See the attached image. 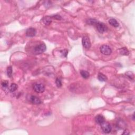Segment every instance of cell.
<instances>
[{"label":"cell","instance_id":"obj_21","mask_svg":"<svg viewBox=\"0 0 135 135\" xmlns=\"http://www.w3.org/2000/svg\"><path fill=\"white\" fill-rule=\"evenodd\" d=\"M129 134H130L129 131H128L127 130H126L125 131H124V132H123V133H122L123 135H129Z\"/></svg>","mask_w":135,"mask_h":135},{"label":"cell","instance_id":"obj_6","mask_svg":"<svg viewBox=\"0 0 135 135\" xmlns=\"http://www.w3.org/2000/svg\"><path fill=\"white\" fill-rule=\"evenodd\" d=\"M101 129L102 131L105 134H109L111 131L112 128L111 127L109 123L106 122L103 123L101 125Z\"/></svg>","mask_w":135,"mask_h":135},{"label":"cell","instance_id":"obj_2","mask_svg":"<svg viewBox=\"0 0 135 135\" xmlns=\"http://www.w3.org/2000/svg\"><path fill=\"white\" fill-rule=\"evenodd\" d=\"M94 26H96L97 30L100 33L105 32H106L107 30H108V27L106 26V25H105L104 23H103L99 22L98 21H97V22L96 23Z\"/></svg>","mask_w":135,"mask_h":135},{"label":"cell","instance_id":"obj_8","mask_svg":"<svg viewBox=\"0 0 135 135\" xmlns=\"http://www.w3.org/2000/svg\"><path fill=\"white\" fill-rule=\"evenodd\" d=\"M36 33V30L34 28H33V27H30V28L27 29L26 31V35L27 36H29V37H33V36L35 35Z\"/></svg>","mask_w":135,"mask_h":135},{"label":"cell","instance_id":"obj_12","mask_svg":"<svg viewBox=\"0 0 135 135\" xmlns=\"http://www.w3.org/2000/svg\"><path fill=\"white\" fill-rule=\"evenodd\" d=\"M98 79L101 82L106 81L107 80V77L102 73H99L98 75Z\"/></svg>","mask_w":135,"mask_h":135},{"label":"cell","instance_id":"obj_19","mask_svg":"<svg viewBox=\"0 0 135 135\" xmlns=\"http://www.w3.org/2000/svg\"><path fill=\"white\" fill-rule=\"evenodd\" d=\"M51 18H52V19H54L58 20H61L62 19L61 17L59 15H53V16H52V17H51Z\"/></svg>","mask_w":135,"mask_h":135},{"label":"cell","instance_id":"obj_10","mask_svg":"<svg viewBox=\"0 0 135 135\" xmlns=\"http://www.w3.org/2000/svg\"><path fill=\"white\" fill-rule=\"evenodd\" d=\"M41 21H42V23L44 25V26H49L51 23L52 22L51 20V17H45L43 18V19L41 20Z\"/></svg>","mask_w":135,"mask_h":135},{"label":"cell","instance_id":"obj_3","mask_svg":"<svg viewBox=\"0 0 135 135\" xmlns=\"http://www.w3.org/2000/svg\"><path fill=\"white\" fill-rule=\"evenodd\" d=\"M100 51L102 54L106 56H109L112 52L111 49L107 45H102L100 48Z\"/></svg>","mask_w":135,"mask_h":135},{"label":"cell","instance_id":"obj_7","mask_svg":"<svg viewBox=\"0 0 135 135\" xmlns=\"http://www.w3.org/2000/svg\"><path fill=\"white\" fill-rule=\"evenodd\" d=\"M29 101L34 105H39L41 104V100L38 97L34 96H30L29 97Z\"/></svg>","mask_w":135,"mask_h":135},{"label":"cell","instance_id":"obj_14","mask_svg":"<svg viewBox=\"0 0 135 135\" xmlns=\"http://www.w3.org/2000/svg\"><path fill=\"white\" fill-rule=\"evenodd\" d=\"M80 74L82 78H83L84 79H88L90 76V74L89 73L85 70H81Z\"/></svg>","mask_w":135,"mask_h":135},{"label":"cell","instance_id":"obj_15","mask_svg":"<svg viewBox=\"0 0 135 135\" xmlns=\"http://www.w3.org/2000/svg\"><path fill=\"white\" fill-rule=\"evenodd\" d=\"M17 84H15V83H12L11 84V86L10 87V88H9V90H10V91H11V92H14V91H15L16 90H17Z\"/></svg>","mask_w":135,"mask_h":135},{"label":"cell","instance_id":"obj_4","mask_svg":"<svg viewBox=\"0 0 135 135\" xmlns=\"http://www.w3.org/2000/svg\"><path fill=\"white\" fill-rule=\"evenodd\" d=\"M34 90L37 93H42L45 90V87L42 83H36L33 86Z\"/></svg>","mask_w":135,"mask_h":135},{"label":"cell","instance_id":"obj_18","mask_svg":"<svg viewBox=\"0 0 135 135\" xmlns=\"http://www.w3.org/2000/svg\"><path fill=\"white\" fill-rule=\"evenodd\" d=\"M56 83L57 86L58 87V88H60L62 86V82L61 81V80L59 78H57L56 80Z\"/></svg>","mask_w":135,"mask_h":135},{"label":"cell","instance_id":"obj_11","mask_svg":"<svg viewBox=\"0 0 135 135\" xmlns=\"http://www.w3.org/2000/svg\"><path fill=\"white\" fill-rule=\"evenodd\" d=\"M108 22L109 24L113 27H117L119 26V23L115 19H113H113H110V20H109Z\"/></svg>","mask_w":135,"mask_h":135},{"label":"cell","instance_id":"obj_17","mask_svg":"<svg viewBox=\"0 0 135 135\" xmlns=\"http://www.w3.org/2000/svg\"><path fill=\"white\" fill-rule=\"evenodd\" d=\"M9 86V82L6 80H4L2 82V86L3 88L6 89L8 88Z\"/></svg>","mask_w":135,"mask_h":135},{"label":"cell","instance_id":"obj_9","mask_svg":"<svg viewBox=\"0 0 135 135\" xmlns=\"http://www.w3.org/2000/svg\"><path fill=\"white\" fill-rule=\"evenodd\" d=\"M96 122H97L98 124L101 125L103 123L105 122V117L102 115H99L96 117L95 118Z\"/></svg>","mask_w":135,"mask_h":135},{"label":"cell","instance_id":"obj_20","mask_svg":"<svg viewBox=\"0 0 135 135\" xmlns=\"http://www.w3.org/2000/svg\"><path fill=\"white\" fill-rule=\"evenodd\" d=\"M68 53V51L67 50H64L62 51V54H63L64 57H67Z\"/></svg>","mask_w":135,"mask_h":135},{"label":"cell","instance_id":"obj_5","mask_svg":"<svg viewBox=\"0 0 135 135\" xmlns=\"http://www.w3.org/2000/svg\"><path fill=\"white\" fill-rule=\"evenodd\" d=\"M82 45H83V47L87 49H90L91 46L90 39H89V38L88 37V36H84L82 38Z\"/></svg>","mask_w":135,"mask_h":135},{"label":"cell","instance_id":"obj_13","mask_svg":"<svg viewBox=\"0 0 135 135\" xmlns=\"http://www.w3.org/2000/svg\"><path fill=\"white\" fill-rule=\"evenodd\" d=\"M119 51H120V53L122 55H123V56H128L129 54V52L128 51V50L125 47L121 48V49L119 50Z\"/></svg>","mask_w":135,"mask_h":135},{"label":"cell","instance_id":"obj_16","mask_svg":"<svg viewBox=\"0 0 135 135\" xmlns=\"http://www.w3.org/2000/svg\"><path fill=\"white\" fill-rule=\"evenodd\" d=\"M7 74L9 77H11L12 74V68L11 67H8L7 68Z\"/></svg>","mask_w":135,"mask_h":135},{"label":"cell","instance_id":"obj_1","mask_svg":"<svg viewBox=\"0 0 135 135\" xmlns=\"http://www.w3.org/2000/svg\"><path fill=\"white\" fill-rule=\"evenodd\" d=\"M47 47L44 43H40L34 47V52L36 54L42 53L46 50Z\"/></svg>","mask_w":135,"mask_h":135}]
</instances>
